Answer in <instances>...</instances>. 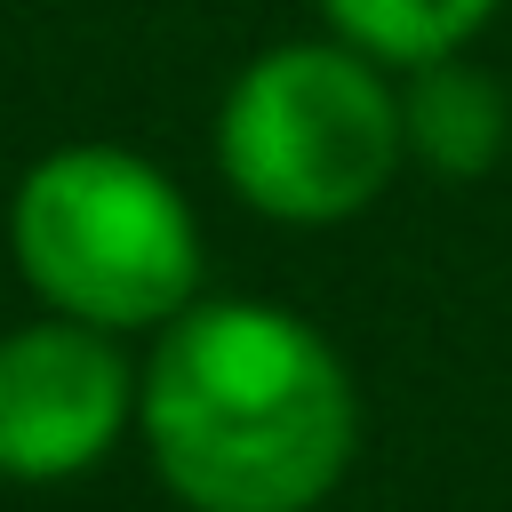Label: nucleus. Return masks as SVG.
<instances>
[{"instance_id": "nucleus-1", "label": "nucleus", "mask_w": 512, "mask_h": 512, "mask_svg": "<svg viewBox=\"0 0 512 512\" xmlns=\"http://www.w3.org/2000/svg\"><path fill=\"white\" fill-rule=\"evenodd\" d=\"M136 432L192 512H312L360 448V392L312 320L224 296L160 328Z\"/></svg>"}, {"instance_id": "nucleus-2", "label": "nucleus", "mask_w": 512, "mask_h": 512, "mask_svg": "<svg viewBox=\"0 0 512 512\" xmlns=\"http://www.w3.org/2000/svg\"><path fill=\"white\" fill-rule=\"evenodd\" d=\"M8 256L32 296L104 336L168 328L200 304V224L184 192L128 144H56L16 176Z\"/></svg>"}, {"instance_id": "nucleus-3", "label": "nucleus", "mask_w": 512, "mask_h": 512, "mask_svg": "<svg viewBox=\"0 0 512 512\" xmlns=\"http://www.w3.org/2000/svg\"><path fill=\"white\" fill-rule=\"evenodd\" d=\"M216 160L256 216L344 224L408 160L400 96L384 88L376 56L344 40L264 48L216 112Z\"/></svg>"}, {"instance_id": "nucleus-4", "label": "nucleus", "mask_w": 512, "mask_h": 512, "mask_svg": "<svg viewBox=\"0 0 512 512\" xmlns=\"http://www.w3.org/2000/svg\"><path fill=\"white\" fill-rule=\"evenodd\" d=\"M136 424V368L88 320H24L0 336V480H72Z\"/></svg>"}, {"instance_id": "nucleus-5", "label": "nucleus", "mask_w": 512, "mask_h": 512, "mask_svg": "<svg viewBox=\"0 0 512 512\" xmlns=\"http://www.w3.org/2000/svg\"><path fill=\"white\" fill-rule=\"evenodd\" d=\"M400 128H408V160H424L432 176H488L512 144V104L480 64L440 56L416 64L400 96Z\"/></svg>"}, {"instance_id": "nucleus-6", "label": "nucleus", "mask_w": 512, "mask_h": 512, "mask_svg": "<svg viewBox=\"0 0 512 512\" xmlns=\"http://www.w3.org/2000/svg\"><path fill=\"white\" fill-rule=\"evenodd\" d=\"M328 32L376 64H440V56H464V40L496 16V0H320Z\"/></svg>"}]
</instances>
